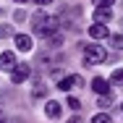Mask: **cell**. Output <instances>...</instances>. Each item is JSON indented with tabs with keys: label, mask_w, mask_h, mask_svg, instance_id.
I'll return each mask as SVG.
<instances>
[{
	"label": "cell",
	"mask_w": 123,
	"mask_h": 123,
	"mask_svg": "<svg viewBox=\"0 0 123 123\" xmlns=\"http://www.w3.org/2000/svg\"><path fill=\"white\" fill-rule=\"evenodd\" d=\"M89 37H92V39H105V37H107V24L94 21V24L89 26Z\"/></svg>",
	"instance_id": "5"
},
{
	"label": "cell",
	"mask_w": 123,
	"mask_h": 123,
	"mask_svg": "<svg viewBox=\"0 0 123 123\" xmlns=\"http://www.w3.org/2000/svg\"><path fill=\"white\" fill-rule=\"evenodd\" d=\"M99 107H110V94H99Z\"/></svg>",
	"instance_id": "16"
},
{
	"label": "cell",
	"mask_w": 123,
	"mask_h": 123,
	"mask_svg": "<svg viewBox=\"0 0 123 123\" xmlns=\"http://www.w3.org/2000/svg\"><path fill=\"white\" fill-rule=\"evenodd\" d=\"M110 84L123 86V68H115V71H113V76H110Z\"/></svg>",
	"instance_id": "10"
},
{
	"label": "cell",
	"mask_w": 123,
	"mask_h": 123,
	"mask_svg": "<svg viewBox=\"0 0 123 123\" xmlns=\"http://www.w3.org/2000/svg\"><path fill=\"white\" fill-rule=\"evenodd\" d=\"M0 123H3V118H0Z\"/></svg>",
	"instance_id": "20"
},
{
	"label": "cell",
	"mask_w": 123,
	"mask_h": 123,
	"mask_svg": "<svg viewBox=\"0 0 123 123\" xmlns=\"http://www.w3.org/2000/svg\"><path fill=\"white\" fill-rule=\"evenodd\" d=\"M29 74H31V68H29L26 63H18V66L11 71V81H13V84H21V81L29 79Z\"/></svg>",
	"instance_id": "2"
},
{
	"label": "cell",
	"mask_w": 123,
	"mask_h": 123,
	"mask_svg": "<svg viewBox=\"0 0 123 123\" xmlns=\"http://www.w3.org/2000/svg\"><path fill=\"white\" fill-rule=\"evenodd\" d=\"M16 66H18V60H16V55H13L11 50L0 52V68H3V71H13Z\"/></svg>",
	"instance_id": "3"
},
{
	"label": "cell",
	"mask_w": 123,
	"mask_h": 123,
	"mask_svg": "<svg viewBox=\"0 0 123 123\" xmlns=\"http://www.w3.org/2000/svg\"><path fill=\"white\" fill-rule=\"evenodd\" d=\"M92 92H94V94H110V81H105V79H92Z\"/></svg>",
	"instance_id": "4"
},
{
	"label": "cell",
	"mask_w": 123,
	"mask_h": 123,
	"mask_svg": "<svg viewBox=\"0 0 123 123\" xmlns=\"http://www.w3.org/2000/svg\"><path fill=\"white\" fill-rule=\"evenodd\" d=\"M110 45L115 50H123V34H113V37H110Z\"/></svg>",
	"instance_id": "11"
},
{
	"label": "cell",
	"mask_w": 123,
	"mask_h": 123,
	"mask_svg": "<svg viewBox=\"0 0 123 123\" xmlns=\"http://www.w3.org/2000/svg\"><path fill=\"white\" fill-rule=\"evenodd\" d=\"M105 58H107V52H105L102 45H86V47H84V60H86V66L105 63Z\"/></svg>",
	"instance_id": "1"
},
{
	"label": "cell",
	"mask_w": 123,
	"mask_h": 123,
	"mask_svg": "<svg viewBox=\"0 0 123 123\" xmlns=\"http://www.w3.org/2000/svg\"><path fill=\"white\" fill-rule=\"evenodd\" d=\"M92 3H94V8H110L115 0H92Z\"/></svg>",
	"instance_id": "13"
},
{
	"label": "cell",
	"mask_w": 123,
	"mask_h": 123,
	"mask_svg": "<svg viewBox=\"0 0 123 123\" xmlns=\"http://www.w3.org/2000/svg\"><path fill=\"white\" fill-rule=\"evenodd\" d=\"M60 110H63V107H60V102H55V99H50L47 105H45V115H47V118H58Z\"/></svg>",
	"instance_id": "8"
},
{
	"label": "cell",
	"mask_w": 123,
	"mask_h": 123,
	"mask_svg": "<svg viewBox=\"0 0 123 123\" xmlns=\"http://www.w3.org/2000/svg\"><path fill=\"white\" fill-rule=\"evenodd\" d=\"M37 5H47V3H52V0H34Z\"/></svg>",
	"instance_id": "17"
},
{
	"label": "cell",
	"mask_w": 123,
	"mask_h": 123,
	"mask_svg": "<svg viewBox=\"0 0 123 123\" xmlns=\"http://www.w3.org/2000/svg\"><path fill=\"white\" fill-rule=\"evenodd\" d=\"M13 42H16V47L21 50V52H29V50H31V37H29V34H16Z\"/></svg>",
	"instance_id": "6"
},
{
	"label": "cell",
	"mask_w": 123,
	"mask_h": 123,
	"mask_svg": "<svg viewBox=\"0 0 123 123\" xmlns=\"http://www.w3.org/2000/svg\"><path fill=\"white\" fill-rule=\"evenodd\" d=\"M68 123H79V118H71V121H68Z\"/></svg>",
	"instance_id": "18"
},
{
	"label": "cell",
	"mask_w": 123,
	"mask_h": 123,
	"mask_svg": "<svg viewBox=\"0 0 123 123\" xmlns=\"http://www.w3.org/2000/svg\"><path fill=\"white\" fill-rule=\"evenodd\" d=\"M81 84V79L79 76H66V79H60V84H58V89H63V92H68V89H74Z\"/></svg>",
	"instance_id": "7"
},
{
	"label": "cell",
	"mask_w": 123,
	"mask_h": 123,
	"mask_svg": "<svg viewBox=\"0 0 123 123\" xmlns=\"http://www.w3.org/2000/svg\"><path fill=\"white\" fill-rule=\"evenodd\" d=\"M16 3H26V0H16Z\"/></svg>",
	"instance_id": "19"
},
{
	"label": "cell",
	"mask_w": 123,
	"mask_h": 123,
	"mask_svg": "<svg viewBox=\"0 0 123 123\" xmlns=\"http://www.w3.org/2000/svg\"><path fill=\"white\" fill-rule=\"evenodd\" d=\"M92 123H113V121H110V115H107V113H94Z\"/></svg>",
	"instance_id": "12"
},
{
	"label": "cell",
	"mask_w": 123,
	"mask_h": 123,
	"mask_svg": "<svg viewBox=\"0 0 123 123\" xmlns=\"http://www.w3.org/2000/svg\"><path fill=\"white\" fill-rule=\"evenodd\" d=\"M94 21L107 24V21H110V8H94Z\"/></svg>",
	"instance_id": "9"
},
{
	"label": "cell",
	"mask_w": 123,
	"mask_h": 123,
	"mask_svg": "<svg viewBox=\"0 0 123 123\" xmlns=\"http://www.w3.org/2000/svg\"><path fill=\"white\" fill-rule=\"evenodd\" d=\"M121 107H123V102H121Z\"/></svg>",
	"instance_id": "21"
},
{
	"label": "cell",
	"mask_w": 123,
	"mask_h": 123,
	"mask_svg": "<svg viewBox=\"0 0 123 123\" xmlns=\"http://www.w3.org/2000/svg\"><path fill=\"white\" fill-rule=\"evenodd\" d=\"M0 37H13V29L5 24H0Z\"/></svg>",
	"instance_id": "15"
},
{
	"label": "cell",
	"mask_w": 123,
	"mask_h": 123,
	"mask_svg": "<svg viewBox=\"0 0 123 123\" xmlns=\"http://www.w3.org/2000/svg\"><path fill=\"white\" fill-rule=\"evenodd\" d=\"M66 105H68L71 110H81V102H79L76 97H68V102H66Z\"/></svg>",
	"instance_id": "14"
}]
</instances>
